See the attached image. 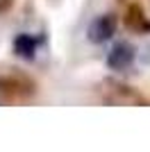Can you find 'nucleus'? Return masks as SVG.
<instances>
[{
  "label": "nucleus",
  "mask_w": 150,
  "mask_h": 152,
  "mask_svg": "<svg viewBox=\"0 0 150 152\" xmlns=\"http://www.w3.org/2000/svg\"><path fill=\"white\" fill-rule=\"evenodd\" d=\"M37 45H39V39H34L32 34H18L14 39V52L23 59H34Z\"/></svg>",
  "instance_id": "obj_3"
},
{
  "label": "nucleus",
  "mask_w": 150,
  "mask_h": 152,
  "mask_svg": "<svg viewBox=\"0 0 150 152\" xmlns=\"http://www.w3.org/2000/svg\"><path fill=\"white\" fill-rule=\"evenodd\" d=\"M134 61V48L127 41H116L107 55V66L112 70H125Z\"/></svg>",
  "instance_id": "obj_2"
},
{
  "label": "nucleus",
  "mask_w": 150,
  "mask_h": 152,
  "mask_svg": "<svg viewBox=\"0 0 150 152\" xmlns=\"http://www.w3.org/2000/svg\"><path fill=\"white\" fill-rule=\"evenodd\" d=\"M114 32H116V20H114V16H109V14H102V16H98V18H93L91 23H89V41L91 43H105V41H109V39L114 37Z\"/></svg>",
  "instance_id": "obj_1"
}]
</instances>
